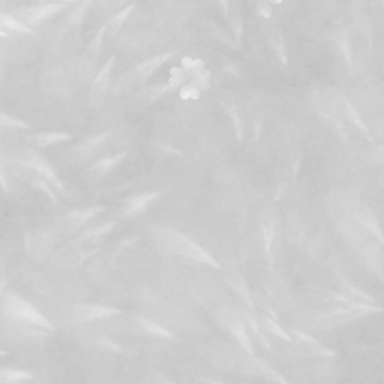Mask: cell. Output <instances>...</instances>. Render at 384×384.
Listing matches in <instances>:
<instances>
[{
	"label": "cell",
	"instance_id": "6da1fadb",
	"mask_svg": "<svg viewBox=\"0 0 384 384\" xmlns=\"http://www.w3.org/2000/svg\"><path fill=\"white\" fill-rule=\"evenodd\" d=\"M329 211H331L338 232L345 239V242L353 248L359 261L368 269V272L374 273L380 282L384 284V257L380 240L366 227L348 215L332 195L331 200H329Z\"/></svg>",
	"mask_w": 384,
	"mask_h": 384
},
{
	"label": "cell",
	"instance_id": "7a4b0ae2",
	"mask_svg": "<svg viewBox=\"0 0 384 384\" xmlns=\"http://www.w3.org/2000/svg\"><path fill=\"white\" fill-rule=\"evenodd\" d=\"M153 233L157 234L166 249L173 252V254H179L194 261L203 263V265H207L213 269H219L218 261L211 256V252H207L203 246L195 244L194 240L186 237L185 234L168 227H155L153 228Z\"/></svg>",
	"mask_w": 384,
	"mask_h": 384
},
{
	"label": "cell",
	"instance_id": "3957f363",
	"mask_svg": "<svg viewBox=\"0 0 384 384\" xmlns=\"http://www.w3.org/2000/svg\"><path fill=\"white\" fill-rule=\"evenodd\" d=\"M5 312L8 317L15 322L25 323L29 327L41 329V331H53L51 323L44 317L34 305H30L25 299L15 294H8L5 298Z\"/></svg>",
	"mask_w": 384,
	"mask_h": 384
},
{
	"label": "cell",
	"instance_id": "277c9868",
	"mask_svg": "<svg viewBox=\"0 0 384 384\" xmlns=\"http://www.w3.org/2000/svg\"><path fill=\"white\" fill-rule=\"evenodd\" d=\"M216 320L236 339L239 345L242 347L246 353L254 355V347H252L251 336L248 333V326L242 320V317H240L233 308L223 306V308L216 312Z\"/></svg>",
	"mask_w": 384,
	"mask_h": 384
},
{
	"label": "cell",
	"instance_id": "5b68a950",
	"mask_svg": "<svg viewBox=\"0 0 384 384\" xmlns=\"http://www.w3.org/2000/svg\"><path fill=\"white\" fill-rule=\"evenodd\" d=\"M18 162L23 164L25 167L34 170L37 173V176H39V178L46 180L51 186V188L56 190L59 194L68 195L67 190H65L63 182L60 180L58 173L54 171V168L51 167V164L47 159H44L41 155H38V153L26 152V155H23V158H21Z\"/></svg>",
	"mask_w": 384,
	"mask_h": 384
},
{
	"label": "cell",
	"instance_id": "8992f818",
	"mask_svg": "<svg viewBox=\"0 0 384 384\" xmlns=\"http://www.w3.org/2000/svg\"><path fill=\"white\" fill-rule=\"evenodd\" d=\"M120 315V310L114 308V306H108V305H98V303H91V305H79L74 308L72 318L77 323H89L95 320H104V318L110 317H116Z\"/></svg>",
	"mask_w": 384,
	"mask_h": 384
},
{
	"label": "cell",
	"instance_id": "52a82bcc",
	"mask_svg": "<svg viewBox=\"0 0 384 384\" xmlns=\"http://www.w3.org/2000/svg\"><path fill=\"white\" fill-rule=\"evenodd\" d=\"M114 63H116V58L112 56L102 65V68L95 77L92 89H91V93H89V102L95 108H98L104 102V98L107 95L108 84H110V77H112V71L114 68Z\"/></svg>",
	"mask_w": 384,
	"mask_h": 384
},
{
	"label": "cell",
	"instance_id": "ba28073f",
	"mask_svg": "<svg viewBox=\"0 0 384 384\" xmlns=\"http://www.w3.org/2000/svg\"><path fill=\"white\" fill-rule=\"evenodd\" d=\"M291 338L298 343V345L302 348L305 355L317 357H336V351L323 345L320 341H317L315 338L302 331H298V329H293Z\"/></svg>",
	"mask_w": 384,
	"mask_h": 384
},
{
	"label": "cell",
	"instance_id": "9c48e42d",
	"mask_svg": "<svg viewBox=\"0 0 384 384\" xmlns=\"http://www.w3.org/2000/svg\"><path fill=\"white\" fill-rule=\"evenodd\" d=\"M335 100H336V107H338L339 116H341V119L344 120V122H348V124L353 125L355 128H357L362 134H364L368 140L372 141L371 133H369L368 126L365 125L364 119L360 117V114L357 113V110L350 104V101L347 100V98L339 93V92H335Z\"/></svg>",
	"mask_w": 384,
	"mask_h": 384
},
{
	"label": "cell",
	"instance_id": "30bf717a",
	"mask_svg": "<svg viewBox=\"0 0 384 384\" xmlns=\"http://www.w3.org/2000/svg\"><path fill=\"white\" fill-rule=\"evenodd\" d=\"M69 5H72L71 2H54V4H39L37 6L29 8L25 15V25L26 26H35L41 21H46L47 18L56 15L58 13H60L62 9L68 8Z\"/></svg>",
	"mask_w": 384,
	"mask_h": 384
},
{
	"label": "cell",
	"instance_id": "8fae6325",
	"mask_svg": "<svg viewBox=\"0 0 384 384\" xmlns=\"http://www.w3.org/2000/svg\"><path fill=\"white\" fill-rule=\"evenodd\" d=\"M126 329L131 332H138V333H146V335L158 336V338L173 339V335L167 331V329H164L162 326L153 323L149 320V318L141 317V315L131 317Z\"/></svg>",
	"mask_w": 384,
	"mask_h": 384
},
{
	"label": "cell",
	"instance_id": "7c38bea8",
	"mask_svg": "<svg viewBox=\"0 0 384 384\" xmlns=\"http://www.w3.org/2000/svg\"><path fill=\"white\" fill-rule=\"evenodd\" d=\"M161 195H162V192H159V191H152V192H145V194L135 195V197H133V199L126 200L122 213L125 216H129V218L140 215L141 212H145L153 201H155L157 199H159Z\"/></svg>",
	"mask_w": 384,
	"mask_h": 384
},
{
	"label": "cell",
	"instance_id": "4fadbf2b",
	"mask_svg": "<svg viewBox=\"0 0 384 384\" xmlns=\"http://www.w3.org/2000/svg\"><path fill=\"white\" fill-rule=\"evenodd\" d=\"M173 56H174V53H162V54H157V56H153L150 59L143 60L135 67L137 77L140 80H147L149 77L155 74L162 67V65L167 63Z\"/></svg>",
	"mask_w": 384,
	"mask_h": 384
},
{
	"label": "cell",
	"instance_id": "5bb4252c",
	"mask_svg": "<svg viewBox=\"0 0 384 384\" xmlns=\"http://www.w3.org/2000/svg\"><path fill=\"white\" fill-rule=\"evenodd\" d=\"M102 212H105L104 206H92V207H86V209H75L68 212L67 221L69 223L71 228H79Z\"/></svg>",
	"mask_w": 384,
	"mask_h": 384
},
{
	"label": "cell",
	"instance_id": "9a60e30c",
	"mask_svg": "<svg viewBox=\"0 0 384 384\" xmlns=\"http://www.w3.org/2000/svg\"><path fill=\"white\" fill-rule=\"evenodd\" d=\"M339 293H341L344 298H347L351 303H368V305H376V299L369 296L366 291L356 287V285L350 282H343L339 285Z\"/></svg>",
	"mask_w": 384,
	"mask_h": 384
},
{
	"label": "cell",
	"instance_id": "2e32d148",
	"mask_svg": "<svg viewBox=\"0 0 384 384\" xmlns=\"http://www.w3.org/2000/svg\"><path fill=\"white\" fill-rule=\"evenodd\" d=\"M227 282L230 287H232L240 299H242L249 310H254V303H252V299H251V293H249V289L246 282L244 281V278L239 275V273H233V275H228L227 277Z\"/></svg>",
	"mask_w": 384,
	"mask_h": 384
},
{
	"label": "cell",
	"instance_id": "e0dca14e",
	"mask_svg": "<svg viewBox=\"0 0 384 384\" xmlns=\"http://www.w3.org/2000/svg\"><path fill=\"white\" fill-rule=\"evenodd\" d=\"M261 232H263V242H265V251L270 252L273 237H275V216L270 212H266L261 218Z\"/></svg>",
	"mask_w": 384,
	"mask_h": 384
},
{
	"label": "cell",
	"instance_id": "ac0fdd59",
	"mask_svg": "<svg viewBox=\"0 0 384 384\" xmlns=\"http://www.w3.org/2000/svg\"><path fill=\"white\" fill-rule=\"evenodd\" d=\"M126 157L125 152H120V153H116V155H112V157H105L102 159H98L93 166H92V171L96 173L98 176H104L107 173L112 171L119 162H122L124 158Z\"/></svg>",
	"mask_w": 384,
	"mask_h": 384
},
{
	"label": "cell",
	"instance_id": "d6986e66",
	"mask_svg": "<svg viewBox=\"0 0 384 384\" xmlns=\"http://www.w3.org/2000/svg\"><path fill=\"white\" fill-rule=\"evenodd\" d=\"M266 35H267V38L272 44V47L275 48L282 65H287V53H285V44H284V37H282L281 32L277 27L267 26L266 27Z\"/></svg>",
	"mask_w": 384,
	"mask_h": 384
},
{
	"label": "cell",
	"instance_id": "ffe728a7",
	"mask_svg": "<svg viewBox=\"0 0 384 384\" xmlns=\"http://www.w3.org/2000/svg\"><path fill=\"white\" fill-rule=\"evenodd\" d=\"M135 9V5H128L126 8H124L122 11H119V13L116 15H113L112 18H110L108 23L105 25L107 26V32L110 37H114L117 35V32L122 29L124 23L126 21V18L131 15V13Z\"/></svg>",
	"mask_w": 384,
	"mask_h": 384
},
{
	"label": "cell",
	"instance_id": "44dd1931",
	"mask_svg": "<svg viewBox=\"0 0 384 384\" xmlns=\"http://www.w3.org/2000/svg\"><path fill=\"white\" fill-rule=\"evenodd\" d=\"M258 326L263 329V331H266L267 333H272V335H275L281 339H284V341H287V343H291L293 341V338L291 335H289V332L285 331V329H282L278 322L275 320V318H270V317H263Z\"/></svg>",
	"mask_w": 384,
	"mask_h": 384
},
{
	"label": "cell",
	"instance_id": "7402d4cb",
	"mask_svg": "<svg viewBox=\"0 0 384 384\" xmlns=\"http://www.w3.org/2000/svg\"><path fill=\"white\" fill-rule=\"evenodd\" d=\"M0 30L15 32V34H32V29L29 26L5 13H0Z\"/></svg>",
	"mask_w": 384,
	"mask_h": 384
},
{
	"label": "cell",
	"instance_id": "603a6c76",
	"mask_svg": "<svg viewBox=\"0 0 384 384\" xmlns=\"http://www.w3.org/2000/svg\"><path fill=\"white\" fill-rule=\"evenodd\" d=\"M72 137L67 133H41L34 137V141L39 147H48L51 145H59L63 141H69Z\"/></svg>",
	"mask_w": 384,
	"mask_h": 384
},
{
	"label": "cell",
	"instance_id": "cb8c5ba5",
	"mask_svg": "<svg viewBox=\"0 0 384 384\" xmlns=\"http://www.w3.org/2000/svg\"><path fill=\"white\" fill-rule=\"evenodd\" d=\"M221 104L225 108V112L230 116V119H232L236 135H237V141H242V125H240V117H239V112H237V107L234 104V100L232 96L224 98V100H221Z\"/></svg>",
	"mask_w": 384,
	"mask_h": 384
},
{
	"label": "cell",
	"instance_id": "d4e9b609",
	"mask_svg": "<svg viewBox=\"0 0 384 384\" xmlns=\"http://www.w3.org/2000/svg\"><path fill=\"white\" fill-rule=\"evenodd\" d=\"M107 32V26H102L100 30H98V34L95 35L93 41L89 44V47H87V51H86V60H92L95 62L98 54H100L101 51V47H102V41H104V35Z\"/></svg>",
	"mask_w": 384,
	"mask_h": 384
},
{
	"label": "cell",
	"instance_id": "484cf974",
	"mask_svg": "<svg viewBox=\"0 0 384 384\" xmlns=\"http://www.w3.org/2000/svg\"><path fill=\"white\" fill-rule=\"evenodd\" d=\"M112 134L113 133H110V131H105V133H101V134H96V135H93L91 138L84 140L83 143H80L79 147H77V150L81 152V153H89L91 150L96 149L98 146H101L107 138L112 137Z\"/></svg>",
	"mask_w": 384,
	"mask_h": 384
},
{
	"label": "cell",
	"instance_id": "4316f807",
	"mask_svg": "<svg viewBox=\"0 0 384 384\" xmlns=\"http://www.w3.org/2000/svg\"><path fill=\"white\" fill-rule=\"evenodd\" d=\"M180 68L188 74L191 79L195 75H199L200 72H203L206 69L204 67V62L201 59H192V58H183L182 59V63H180Z\"/></svg>",
	"mask_w": 384,
	"mask_h": 384
},
{
	"label": "cell",
	"instance_id": "83f0119b",
	"mask_svg": "<svg viewBox=\"0 0 384 384\" xmlns=\"http://www.w3.org/2000/svg\"><path fill=\"white\" fill-rule=\"evenodd\" d=\"M170 91H171V87L167 83L166 84H153L150 87H146V89L141 92V96L146 98V101L150 102V101L158 100V98L164 96Z\"/></svg>",
	"mask_w": 384,
	"mask_h": 384
},
{
	"label": "cell",
	"instance_id": "f1b7e54d",
	"mask_svg": "<svg viewBox=\"0 0 384 384\" xmlns=\"http://www.w3.org/2000/svg\"><path fill=\"white\" fill-rule=\"evenodd\" d=\"M190 81V75L186 74L180 67H176V68H171L170 71V80H168V86L171 87V89H176V87H182Z\"/></svg>",
	"mask_w": 384,
	"mask_h": 384
},
{
	"label": "cell",
	"instance_id": "f546056e",
	"mask_svg": "<svg viewBox=\"0 0 384 384\" xmlns=\"http://www.w3.org/2000/svg\"><path fill=\"white\" fill-rule=\"evenodd\" d=\"M91 5H92V2H83V4L77 5L75 11H72V13L68 17V25L71 27H79L83 23V18L86 15L87 8H89Z\"/></svg>",
	"mask_w": 384,
	"mask_h": 384
},
{
	"label": "cell",
	"instance_id": "4dcf8cb0",
	"mask_svg": "<svg viewBox=\"0 0 384 384\" xmlns=\"http://www.w3.org/2000/svg\"><path fill=\"white\" fill-rule=\"evenodd\" d=\"M180 98L183 101H197V100H200V96H201V91L199 89V87H197L191 80L186 83L180 92H179Z\"/></svg>",
	"mask_w": 384,
	"mask_h": 384
},
{
	"label": "cell",
	"instance_id": "1f68e13d",
	"mask_svg": "<svg viewBox=\"0 0 384 384\" xmlns=\"http://www.w3.org/2000/svg\"><path fill=\"white\" fill-rule=\"evenodd\" d=\"M0 126L17 128V129H30V125L26 124L25 120H21V119L14 117L11 114H5V113H0Z\"/></svg>",
	"mask_w": 384,
	"mask_h": 384
},
{
	"label": "cell",
	"instance_id": "d6a6232c",
	"mask_svg": "<svg viewBox=\"0 0 384 384\" xmlns=\"http://www.w3.org/2000/svg\"><path fill=\"white\" fill-rule=\"evenodd\" d=\"M230 23H232V29H233L236 42L240 44V41H242V34H244V25H242V15H240V13L237 9L234 11V15L230 18Z\"/></svg>",
	"mask_w": 384,
	"mask_h": 384
},
{
	"label": "cell",
	"instance_id": "836d02e7",
	"mask_svg": "<svg viewBox=\"0 0 384 384\" xmlns=\"http://www.w3.org/2000/svg\"><path fill=\"white\" fill-rule=\"evenodd\" d=\"M211 77H212L211 71L204 69V71L200 72L199 75L192 77L191 81H192L197 87H199V89H200L201 92H204V91H207V89H209V87H211Z\"/></svg>",
	"mask_w": 384,
	"mask_h": 384
},
{
	"label": "cell",
	"instance_id": "e575fe53",
	"mask_svg": "<svg viewBox=\"0 0 384 384\" xmlns=\"http://www.w3.org/2000/svg\"><path fill=\"white\" fill-rule=\"evenodd\" d=\"M114 227H116V221H110L104 225L93 228L92 232H89L84 236V239H100V237H102V236H105V234H108L110 232H112Z\"/></svg>",
	"mask_w": 384,
	"mask_h": 384
},
{
	"label": "cell",
	"instance_id": "d590c367",
	"mask_svg": "<svg viewBox=\"0 0 384 384\" xmlns=\"http://www.w3.org/2000/svg\"><path fill=\"white\" fill-rule=\"evenodd\" d=\"M32 183H34L38 190H41V191L46 192V194L50 197V199H51L53 201L59 203V199H58L56 192H54V190L51 188V186H50L46 180H42V178H39V176H37V178H35L34 180H32Z\"/></svg>",
	"mask_w": 384,
	"mask_h": 384
},
{
	"label": "cell",
	"instance_id": "8d00e7d4",
	"mask_svg": "<svg viewBox=\"0 0 384 384\" xmlns=\"http://www.w3.org/2000/svg\"><path fill=\"white\" fill-rule=\"evenodd\" d=\"M336 44L339 46V48H341L347 63L351 65V51H350V44H348L345 32H341V34L336 35Z\"/></svg>",
	"mask_w": 384,
	"mask_h": 384
},
{
	"label": "cell",
	"instance_id": "74e56055",
	"mask_svg": "<svg viewBox=\"0 0 384 384\" xmlns=\"http://www.w3.org/2000/svg\"><path fill=\"white\" fill-rule=\"evenodd\" d=\"M141 384H176L166 376L159 374V372H150V374L141 381Z\"/></svg>",
	"mask_w": 384,
	"mask_h": 384
},
{
	"label": "cell",
	"instance_id": "f35d334b",
	"mask_svg": "<svg viewBox=\"0 0 384 384\" xmlns=\"http://www.w3.org/2000/svg\"><path fill=\"white\" fill-rule=\"evenodd\" d=\"M371 159L380 166H384V146L377 145L371 149Z\"/></svg>",
	"mask_w": 384,
	"mask_h": 384
},
{
	"label": "cell",
	"instance_id": "ab89813d",
	"mask_svg": "<svg viewBox=\"0 0 384 384\" xmlns=\"http://www.w3.org/2000/svg\"><path fill=\"white\" fill-rule=\"evenodd\" d=\"M257 13H258V15H261L263 18H270L272 17V6H270V4H267V2H261V4H258L257 5Z\"/></svg>",
	"mask_w": 384,
	"mask_h": 384
},
{
	"label": "cell",
	"instance_id": "60d3db41",
	"mask_svg": "<svg viewBox=\"0 0 384 384\" xmlns=\"http://www.w3.org/2000/svg\"><path fill=\"white\" fill-rule=\"evenodd\" d=\"M158 146H159V149H161L162 152H166V153H171V155H174V153H178V155H179V153H180L178 149L171 147L170 145H166V143H158Z\"/></svg>",
	"mask_w": 384,
	"mask_h": 384
},
{
	"label": "cell",
	"instance_id": "b9f144b4",
	"mask_svg": "<svg viewBox=\"0 0 384 384\" xmlns=\"http://www.w3.org/2000/svg\"><path fill=\"white\" fill-rule=\"evenodd\" d=\"M0 185H2V188L8 192V182H6V174L4 171V168L0 167Z\"/></svg>",
	"mask_w": 384,
	"mask_h": 384
},
{
	"label": "cell",
	"instance_id": "7bdbcfd3",
	"mask_svg": "<svg viewBox=\"0 0 384 384\" xmlns=\"http://www.w3.org/2000/svg\"><path fill=\"white\" fill-rule=\"evenodd\" d=\"M197 384H225V383H223V381H216V380H213V378H201V380L197 381Z\"/></svg>",
	"mask_w": 384,
	"mask_h": 384
},
{
	"label": "cell",
	"instance_id": "ee69618b",
	"mask_svg": "<svg viewBox=\"0 0 384 384\" xmlns=\"http://www.w3.org/2000/svg\"><path fill=\"white\" fill-rule=\"evenodd\" d=\"M383 6H384V2H383Z\"/></svg>",
	"mask_w": 384,
	"mask_h": 384
}]
</instances>
